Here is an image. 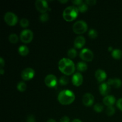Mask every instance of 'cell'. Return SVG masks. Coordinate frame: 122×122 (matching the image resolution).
Wrapping results in <instances>:
<instances>
[{
    "label": "cell",
    "instance_id": "6da1fadb",
    "mask_svg": "<svg viewBox=\"0 0 122 122\" xmlns=\"http://www.w3.org/2000/svg\"><path fill=\"white\" fill-rule=\"evenodd\" d=\"M58 69L60 71L66 76H69L73 73L75 71V64L70 58H63L58 62Z\"/></svg>",
    "mask_w": 122,
    "mask_h": 122
},
{
    "label": "cell",
    "instance_id": "7a4b0ae2",
    "mask_svg": "<svg viewBox=\"0 0 122 122\" xmlns=\"http://www.w3.org/2000/svg\"><path fill=\"white\" fill-rule=\"evenodd\" d=\"M75 100V95L71 91L64 89L58 94V100L62 105H69L73 102Z\"/></svg>",
    "mask_w": 122,
    "mask_h": 122
},
{
    "label": "cell",
    "instance_id": "3957f363",
    "mask_svg": "<svg viewBox=\"0 0 122 122\" xmlns=\"http://www.w3.org/2000/svg\"><path fill=\"white\" fill-rule=\"evenodd\" d=\"M79 10L76 6H69L63 11V19L67 21H71L77 18L79 14Z\"/></svg>",
    "mask_w": 122,
    "mask_h": 122
},
{
    "label": "cell",
    "instance_id": "277c9868",
    "mask_svg": "<svg viewBox=\"0 0 122 122\" xmlns=\"http://www.w3.org/2000/svg\"><path fill=\"white\" fill-rule=\"evenodd\" d=\"M88 30V25L83 20H78L73 25V30L76 34H83Z\"/></svg>",
    "mask_w": 122,
    "mask_h": 122
},
{
    "label": "cell",
    "instance_id": "5b68a950",
    "mask_svg": "<svg viewBox=\"0 0 122 122\" xmlns=\"http://www.w3.org/2000/svg\"><path fill=\"white\" fill-rule=\"evenodd\" d=\"M33 38V33L29 29H24L21 31L20 35V40L22 42L25 44L30 43Z\"/></svg>",
    "mask_w": 122,
    "mask_h": 122
},
{
    "label": "cell",
    "instance_id": "8992f818",
    "mask_svg": "<svg viewBox=\"0 0 122 122\" xmlns=\"http://www.w3.org/2000/svg\"><path fill=\"white\" fill-rule=\"evenodd\" d=\"M4 19L6 23L11 26H15L18 21V18L14 13L12 12H7L5 14Z\"/></svg>",
    "mask_w": 122,
    "mask_h": 122
},
{
    "label": "cell",
    "instance_id": "52a82bcc",
    "mask_svg": "<svg viewBox=\"0 0 122 122\" xmlns=\"http://www.w3.org/2000/svg\"><path fill=\"white\" fill-rule=\"evenodd\" d=\"M80 58L85 61H91L94 58V54L92 51L88 48H83L81 50L79 54Z\"/></svg>",
    "mask_w": 122,
    "mask_h": 122
},
{
    "label": "cell",
    "instance_id": "ba28073f",
    "mask_svg": "<svg viewBox=\"0 0 122 122\" xmlns=\"http://www.w3.org/2000/svg\"><path fill=\"white\" fill-rule=\"evenodd\" d=\"M35 7L37 10L41 13H45L47 11L49 8L48 4L46 1L45 0H37L35 2Z\"/></svg>",
    "mask_w": 122,
    "mask_h": 122
},
{
    "label": "cell",
    "instance_id": "9c48e42d",
    "mask_svg": "<svg viewBox=\"0 0 122 122\" xmlns=\"http://www.w3.org/2000/svg\"><path fill=\"white\" fill-rule=\"evenodd\" d=\"M35 76V70L32 68L27 67L24 69L21 74V78L23 81H29Z\"/></svg>",
    "mask_w": 122,
    "mask_h": 122
},
{
    "label": "cell",
    "instance_id": "30bf717a",
    "mask_svg": "<svg viewBox=\"0 0 122 122\" xmlns=\"http://www.w3.org/2000/svg\"><path fill=\"white\" fill-rule=\"evenodd\" d=\"M45 83L48 87L54 88L57 84V77L52 74L47 75L45 78Z\"/></svg>",
    "mask_w": 122,
    "mask_h": 122
},
{
    "label": "cell",
    "instance_id": "8fae6325",
    "mask_svg": "<svg viewBox=\"0 0 122 122\" xmlns=\"http://www.w3.org/2000/svg\"><path fill=\"white\" fill-rule=\"evenodd\" d=\"M82 102L86 107H90L93 105L94 102V97L92 94L90 93H86L84 94L82 98Z\"/></svg>",
    "mask_w": 122,
    "mask_h": 122
},
{
    "label": "cell",
    "instance_id": "7c38bea8",
    "mask_svg": "<svg viewBox=\"0 0 122 122\" xmlns=\"http://www.w3.org/2000/svg\"><path fill=\"white\" fill-rule=\"evenodd\" d=\"M83 76H82V74L79 72L75 73L72 76V79H71V82L72 83L76 86H79L83 83Z\"/></svg>",
    "mask_w": 122,
    "mask_h": 122
},
{
    "label": "cell",
    "instance_id": "4fadbf2b",
    "mask_svg": "<svg viewBox=\"0 0 122 122\" xmlns=\"http://www.w3.org/2000/svg\"><path fill=\"white\" fill-rule=\"evenodd\" d=\"M85 38L83 36H78L75 38V41H74V46L77 49L82 48L85 45Z\"/></svg>",
    "mask_w": 122,
    "mask_h": 122
},
{
    "label": "cell",
    "instance_id": "5bb4252c",
    "mask_svg": "<svg viewBox=\"0 0 122 122\" xmlns=\"http://www.w3.org/2000/svg\"><path fill=\"white\" fill-rule=\"evenodd\" d=\"M110 89L111 86L107 82L101 83L100 85V86H99V91H100V94L102 95H103V96L108 95V94L110 92Z\"/></svg>",
    "mask_w": 122,
    "mask_h": 122
},
{
    "label": "cell",
    "instance_id": "9a60e30c",
    "mask_svg": "<svg viewBox=\"0 0 122 122\" xmlns=\"http://www.w3.org/2000/svg\"><path fill=\"white\" fill-rule=\"evenodd\" d=\"M95 77L99 82H102L107 78V74L104 70L98 69L95 73Z\"/></svg>",
    "mask_w": 122,
    "mask_h": 122
},
{
    "label": "cell",
    "instance_id": "2e32d148",
    "mask_svg": "<svg viewBox=\"0 0 122 122\" xmlns=\"http://www.w3.org/2000/svg\"><path fill=\"white\" fill-rule=\"evenodd\" d=\"M103 103L106 106H113V105L115 103L116 98L113 95H107L105 96L103 98Z\"/></svg>",
    "mask_w": 122,
    "mask_h": 122
},
{
    "label": "cell",
    "instance_id": "e0dca14e",
    "mask_svg": "<svg viewBox=\"0 0 122 122\" xmlns=\"http://www.w3.org/2000/svg\"><path fill=\"white\" fill-rule=\"evenodd\" d=\"M107 83L110 86H113L115 88H120L122 85V82L120 79L114 78V79H110L108 80Z\"/></svg>",
    "mask_w": 122,
    "mask_h": 122
},
{
    "label": "cell",
    "instance_id": "ac0fdd59",
    "mask_svg": "<svg viewBox=\"0 0 122 122\" xmlns=\"http://www.w3.org/2000/svg\"><path fill=\"white\" fill-rule=\"evenodd\" d=\"M18 52L21 56H26L29 52V50L26 45H21L18 48Z\"/></svg>",
    "mask_w": 122,
    "mask_h": 122
},
{
    "label": "cell",
    "instance_id": "d6986e66",
    "mask_svg": "<svg viewBox=\"0 0 122 122\" xmlns=\"http://www.w3.org/2000/svg\"><path fill=\"white\" fill-rule=\"evenodd\" d=\"M76 69L79 71H85L88 69V65L85 62L80 61L76 65Z\"/></svg>",
    "mask_w": 122,
    "mask_h": 122
},
{
    "label": "cell",
    "instance_id": "ffe728a7",
    "mask_svg": "<svg viewBox=\"0 0 122 122\" xmlns=\"http://www.w3.org/2000/svg\"><path fill=\"white\" fill-rule=\"evenodd\" d=\"M112 56L115 59H120L122 57V51L119 49H115L112 52Z\"/></svg>",
    "mask_w": 122,
    "mask_h": 122
},
{
    "label": "cell",
    "instance_id": "44dd1931",
    "mask_svg": "<svg viewBox=\"0 0 122 122\" xmlns=\"http://www.w3.org/2000/svg\"><path fill=\"white\" fill-rule=\"evenodd\" d=\"M8 40L12 44H16L19 41V37L15 33H11L8 36Z\"/></svg>",
    "mask_w": 122,
    "mask_h": 122
},
{
    "label": "cell",
    "instance_id": "7402d4cb",
    "mask_svg": "<svg viewBox=\"0 0 122 122\" xmlns=\"http://www.w3.org/2000/svg\"><path fill=\"white\" fill-rule=\"evenodd\" d=\"M17 88L20 92H24L26 91V88H27V86H26L25 82L21 81V82L18 83L17 85Z\"/></svg>",
    "mask_w": 122,
    "mask_h": 122
},
{
    "label": "cell",
    "instance_id": "603a6c76",
    "mask_svg": "<svg viewBox=\"0 0 122 122\" xmlns=\"http://www.w3.org/2000/svg\"><path fill=\"white\" fill-rule=\"evenodd\" d=\"M67 56L70 58H75L77 56V51L75 48H70L67 51Z\"/></svg>",
    "mask_w": 122,
    "mask_h": 122
},
{
    "label": "cell",
    "instance_id": "cb8c5ba5",
    "mask_svg": "<svg viewBox=\"0 0 122 122\" xmlns=\"http://www.w3.org/2000/svg\"><path fill=\"white\" fill-rule=\"evenodd\" d=\"M77 8L79 10V11L81 12V13H85L86 11L88 9V5L85 3V2H83L81 5L77 7Z\"/></svg>",
    "mask_w": 122,
    "mask_h": 122
},
{
    "label": "cell",
    "instance_id": "d4e9b609",
    "mask_svg": "<svg viewBox=\"0 0 122 122\" xmlns=\"http://www.w3.org/2000/svg\"><path fill=\"white\" fill-rule=\"evenodd\" d=\"M60 83L62 85H66L69 83V79L66 75L65 76H63L60 77V81H59Z\"/></svg>",
    "mask_w": 122,
    "mask_h": 122
},
{
    "label": "cell",
    "instance_id": "484cf974",
    "mask_svg": "<svg viewBox=\"0 0 122 122\" xmlns=\"http://www.w3.org/2000/svg\"><path fill=\"white\" fill-rule=\"evenodd\" d=\"M106 113L108 116H112L115 113V108L113 106H108L106 108Z\"/></svg>",
    "mask_w": 122,
    "mask_h": 122
},
{
    "label": "cell",
    "instance_id": "4316f807",
    "mask_svg": "<svg viewBox=\"0 0 122 122\" xmlns=\"http://www.w3.org/2000/svg\"><path fill=\"white\" fill-rule=\"evenodd\" d=\"M88 35H89V38H91V39H95L98 36V32L96 30L91 29L89 30Z\"/></svg>",
    "mask_w": 122,
    "mask_h": 122
},
{
    "label": "cell",
    "instance_id": "83f0119b",
    "mask_svg": "<svg viewBox=\"0 0 122 122\" xmlns=\"http://www.w3.org/2000/svg\"><path fill=\"white\" fill-rule=\"evenodd\" d=\"M20 25L22 27L26 28L29 25V21L26 18H23L20 20Z\"/></svg>",
    "mask_w": 122,
    "mask_h": 122
},
{
    "label": "cell",
    "instance_id": "f1b7e54d",
    "mask_svg": "<svg viewBox=\"0 0 122 122\" xmlns=\"http://www.w3.org/2000/svg\"><path fill=\"white\" fill-rule=\"evenodd\" d=\"M94 110L97 113H100L104 110V106L101 104H95L94 106Z\"/></svg>",
    "mask_w": 122,
    "mask_h": 122
},
{
    "label": "cell",
    "instance_id": "f546056e",
    "mask_svg": "<svg viewBox=\"0 0 122 122\" xmlns=\"http://www.w3.org/2000/svg\"><path fill=\"white\" fill-rule=\"evenodd\" d=\"M49 19V15L48 13H42L39 16V20L42 21V22H46Z\"/></svg>",
    "mask_w": 122,
    "mask_h": 122
},
{
    "label": "cell",
    "instance_id": "4dcf8cb0",
    "mask_svg": "<svg viewBox=\"0 0 122 122\" xmlns=\"http://www.w3.org/2000/svg\"><path fill=\"white\" fill-rule=\"evenodd\" d=\"M26 122H36L35 118L33 115H29L27 116V119H26Z\"/></svg>",
    "mask_w": 122,
    "mask_h": 122
},
{
    "label": "cell",
    "instance_id": "1f68e13d",
    "mask_svg": "<svg viewBox=\"0 0 122 122\" xmlns=\"http://www.w3.org/2000/svg\"><path fill=\"white\" fill-rule=\"evenodd\" d=\"M85 3L87 5H94L96 4L97 1L95 0H86Z\"/></svg>",
    "mask_w": 122,
    "mask_h": 122
},
{
    "label": "cell",
    "instance_id": "d6a6232c",
    "mask_svg": "<svg viewBox=\"0 0 122 122\" xmlns=\"http://www.w3.org/2000/svg\"><path fill=\"white\" fill-rule=\"evenodd\" d=\"M116 105H117V107L120 110L122 111V98L119 99V100H117Z\"/></svg>",
    "mask_w": 122,
    "mask_h": 122
},
{
    "label": "cell",
    "instance_id": "836d02e7",
    "mask_svg": "<svg viewBox=\"0 0 122 122\" xmlns=\"http://www.w3.org/2000/svg\"><path fill=\"white\" fill-rule=\"evenodd\" d=\"M71 2H72L74 5H77V7H78L79 5H81V4L83 2V1H82V0H74V1H71Z\"/></svg>",
    "mask_w": 122,
    "mask_h": 122
},
{
    "label": "cell",
    "instance_id": "e575fe53",
    "mask_svg": "<svg viewBox=\"0 0 122 122\" xmlns=\"http://www.w3.org/2000/svg\"><path fill=\"white\" fill-rule=\"evenodd\" d=\"M60 122H70V119L68 116H63L61 119H60Z\"/></svg>",
    "mask_w": 122,
    "mask_h": 122
},
{
    "label": "cell",
    "instance_id": "d590c367",
    "mask_svg": "<svg viewBox=\"0 0 122 122\" xmlns=\"http://www.w3.org/2000/svg\"><path fill=\"white\" fill-rule=\"evenodd\" d=\"M4 61L3 58L2 57L0 58V69H3V67L4 66Z\"/></svg>",
    "mask_w": 122,
    "mask_h": 122
},
{
    "label": "cell",
    "instance_id": "8d00e7d4",
    "mask_svg": "<svg viewBox=\"0 0 122 122\" xmlns=\"http://www.w3.org/2000/svg\"><path fill=\"white\" fill-rule=\"evenodd\" d=\"M71 122H82L81 121V120H80L79 119H74V120H73Z\"/></svg>",
    "mask_w": 122,
    "mask_h": 122
},
{
    "label": "cell",
    "instance_id": "74e56055",
    "mask_svg": "<svg viewBox=\"0 0 122 122\" xmlns=\"http://www.w3.org/2000/svg\"><path fill=\"white\" fill-rule=\"evenodd\" d=\"M113 47H112V46H109V47H108V51H112V52H113Z\"/></svg>",
    "mask_w": 122,
    "mask_h": 122
},
{
    "label": "cell",
    "instance_id": "f35d334b",
    "mask_svg": "<svg viewBox=\"0 0 122 122\" xmlns=\"http://www.w3.org/2000/svg\"><path fill=\"white\" fill-rule=\"evenodd\" d=\"M46 122H56V121L54 120V119H49V120H48V121Z\"/></svg>",
    "mask_w": 122,
    "mask_h": 122
},
{
    "label": "cell",
    "instance_id": "ab89813d",
    "mask_svg": "<svg viewBox=\"0 0 122 122\" xmlns=\"http://www.w3.org/2000/svg\"><path fill=\"white\" fill-rule=\"evenodd\" d=\"M4 73V70L3 69H0V74L1 75H3Z\"/></svg>",
    "mask_w": 122,
    "mask_h": 122
},
{
    "label": "cell",
    "instance_id": "60d3db41",
    "mask_svg": "<svg viewBox=\"0 0 122 122\" xmlns=\"http://www.w3.org/2000/svg\"><path fill=\"white\" fill-rule=\"evenodd\" d=\"M59 2H61V3H66V2H67V0H65V1H61V0H59Z\"/></svg>",
    "mask_w": 122,
    "mask_h": 122
}]
</instances>
